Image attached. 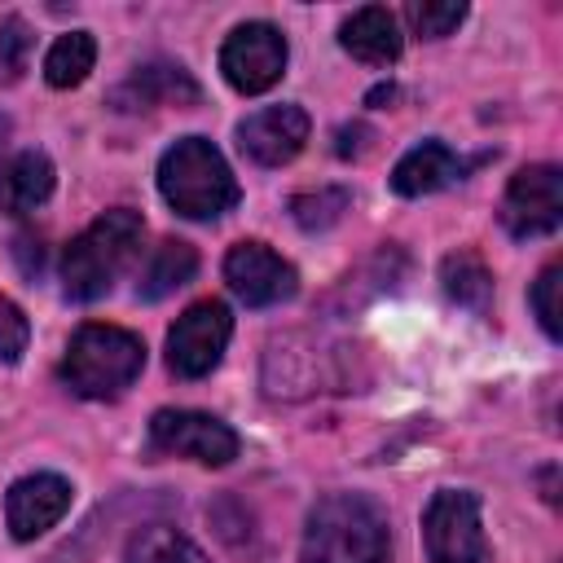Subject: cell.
Listing matches in <instances>:
<instances>
[{
    "instance_id": "cell-1",
    "label": "cell",
    "mask_w": 563,
    "mask_h": 563,
    "mask_svg": "<svg viewBox=\"0 0 563 563\" xmlns=\"http://www.w3.org/2000/svg\"><path fill=\"white\" fill-rule=\"evenodd\" d=\"M141 238H145V220L132 207H114V211L97 216L62 255V290H66V299L92 303V299L110 295L119 273L136 260Z\"/></svg>"
},
{
    "instance_id": "cell-16",
    "label": "cell",
    "mask_w": 563,
    "mask_h": 563,
    "mask_svg": "<svg viewBox=\"0 0 563 563\" xmlns=\"http://www.w3.org/2000/svg\"><path fill=\"white\" fill-rule=\"evenodd\" d=\"M198 84L180 66H145L123 88L119 101H132L128 110H154V106H198Z\"/></svg>"
},
{
    "instance_id": "cell-11",
    "label": "cell",
    "mask_w": 563,
    "mask_h": 563,
    "mask_svg": "<svg viewBox=\"0 0 563 563\" xmlns=\"http://www.w3.org/2000/svg\"><path fill=\"white\" fill-rule=\"evenodd\" d=\"M70 479L53 475V471H35V475H22L9 497H4V519H9V532L18 541H35L44 537L66 510H70Z\"/></svg>"
},
{
    "instance_id": "cell-24",
    "label": "cell",
    "mask_w": 563,
    "mask_h": 563,
    "mask_svg": "<svg viewBox=\"0 0 563 563\" xmlns=\"http://www.w3.org/2000/svg\"><path fill=\"white\" fill-rule=\"evenodd\" d=\"M343 207H347V194H339V189L299 194V198L290 202V211H295V220H299L303 229H325V224H334Z\"/></svg>"
},
{
    "instance_id": "cell-22",
    "label": "cell",
    "mask_w": 563,
    "mask_h": 563,
    "mask_svg": "<svg viewBox=\"0 0 563 563\" xmlns=\"http://www.w3.org/2000/svg\"><path fill=\"white\" fill-rule=\"evenodd\" d=\"M559 290H563V264L550 260V264L541 268V277L532 282V312H537V321H541V330H545L550 339L563 334V303H559Z\"/></svg>"
},
{
    "instance_id": "cell-12",
    "label": "cell",
    "mask_w": 563,
    "mask_h": 563,
    "mask_svg": "<svg viewBox=\"0 0 563 563\" xmlns=\"http://www.w3.org/2000/svg\"><path fill=\"white\" fill-rule=\"evenodd\" d=\"M308 141V114L299 106H264L238 123V145L260 167L290 163Z\"/></svg>"
},
{
    "instance_id": "cell-10",
    "label": "cell",
    "mask_w": 563,
    "mask_h": 563,
    "mask_svg": "<svg viewBox=\"0 0 563 563\" xmlns=\"http://www.w3.org/2000/svg\"><path fill=\"white\" fill-rule=\"evenodd\" d=\"M224 282L246 308H273L286 303L299 290V273L290 260H282L264 242H238L224 255Z\"/></svg>"
},
{
    "instance_id": "cell-6",
    "label": "cell",
    "mask_w": 563,
    "mask_h": 563,
    "mask_svg": "<svg viewBox=\"0 0 563 563\" xmlns=\"http://www.w3.org/2000/svg\"><path fill=\"white\" fill-rule=\"evenodd\" d=\"M229 334H233V317H229V308L220 299L189 303L176 317V325L167 330V365H172V374L207 378L220 365V356L229 347Z\"/></svg>"
},
{
    "instance_id": "cell-5",
    "label": "cell",
    "mask_w": 563,
    "mask_h": 563,
    "mask_svg": "<svg viewBox=\"0 0 563 563\" xmlns=\"http://www.w3.org/2000/svg\"><path fill=\"white\" fill-rule=\"evenodd\" d=\"M422 541L431 563H488L479 523V497L466 488H440L422 515Z\"/></svg>"
},
{
    "instance_id": "cell-23",
    "label": "cell",
    "mask_w": 563,
    "mask_h": 563,
    "mask_svg": "<svg viewBox=\"0 0 563 563\" xmlns=\"http://www.w3.org/2000/svg\"><path fill=\"white\" fill-rule=\"evenodd\" d=\"M31 44H35V35H31V26L22 18H0V84L22 79Z\"/></svg>"
},
{
    "instance_id": "cell-20",
    "label": "cell",
    "mask_w": 563,
    "mask_h": 563,
    "mask_svg": "<svg viewBox=\"0 0 563 563\" xmlns=\"http://www.w3.org/2000/svg\"><path fill=\"white\" fill-rule=\"evenodd\" d=\"M123 563H211L185 532L167 528V523H150L132 537Z\"/></svg>"
},
{
    "instance_id": "cell-8",
    "label": "cell",
    "mask_w": 563,
    "mask_h": 563,
    "mask_svg": "<svg viewBox=\"0 0 563 563\" xmlns=\"http://www.w3.org/2000/svg\"><path fill=\"white\" fill-rule=\"evenodd\" d=\"M220 70L246 97L268 92L286 75V35L273 22H242V26H233L224 48H220Z\"/></svg>"
},
{
    "instance_id": "cell-4",
    "label": "cell",
    "mask_w": 563,
    "mask_h": 563,
    "mask_svg": "<svg viewBox=\"0 0 563 563\" xmlns=\"http://www.w3.org/2000/svg\"><path fill=\"white\" fill-rule=\"evenodd\" d=\"M141 369H145L141 334H132L123 325H101V321L79 325L62 356V383L88 400L119 396L123 387L136 383Z\"/></svg>"
},
{
    "instance_id": "cell-7",
    "label": "cell",
    "mask_w": 563,
    "mask_h": 563,
    "mask_svg": "<svg viewBox=\"0 0 563 563\" xmlns=\"http://www.w3.org/2000/svg\"><path fill=\"white\" fill-rule=\"evenodd\" d=\"M150 449L167 457H194L202 466H229L238 457V431L198 409H158L150 418Z\"/></svg>"
},
{
    "instance_id": "cell-2",
    "label": "cell",
    "mask_w": 563,
    "mask_h": 563,
    "mask_svg": "<svg viewBox=\"0 0 563 563\" xmlns=\"http://www.w3.org/2000/svg\"><path fill=\"white\" fill-rule=\"evenodd\" d=\"M391 532L378 501L361 493L321 497L303 528V563H387Z\"/></svg>"
},
{
    "instance_id": "cell-15",
    "label": "cell",
    "mask_w": 563,
    "mask_h": 563,
    "mask_svg": "<svg viewBox=\"0 0 563 563\" xmlns=\"http://www.w3.org/2000/svg\"><path fill=\"white\" fill-rule=\"evenodd\" d=\"M453 176H462L457 154H453L444 141H422V145H413V150L391 167V189H396L400 198H422V194L444 189Z\"/></svg>"
},
{
    "instance_id": "cell-13",
    "label": "cell",
    "mask_w": 563,
    "mask_h": 563,
    "mask_svg": "<svg viewBox=\"0 0 563 563\" xmlns=\"http://www.w3.org/2000/svg\"><path fill=\"white\" fill-rule=\"evenodd\" d=\"M339 44L356 57V62H369V66H387L400 57V26L396 18L383 9V4H365L356 9L352 18H343L339 26Z\"/></svg>"
},
{
    "instance_id": "cell-18",
    "label": "cell",
    "mask_w": 563,
    "mask_h": 563,
    "mask_svg": "<svg viewBox=\"0 0 563 563\" xmlns=\"http://www.w3.org/2000/svg\"><path fill=\"white\" fill-rule=\"evenodd\" d=\"M440 282H444L449 299H457V303L471 308V312H484L488 299H493V273H488V264H484L475 251H453V255H444Z\"/></svg>"
},
{
    "instance_id": "cell-17",
    "label": "cell",
    "mask_w": 563,
    "mask_h": 563,
    "mask_svg": "<svg viewBox=\"0 0 563 563\" xmlns=\"http://www.w3.org/2000/svg\"><path fill=\"white\" fill-rule=\"evenodd\" d=\"M194 273H198V251H194L189 242H180V238H167V242L154 246L150 264L141 268V277H136V299L154 303V299L180 290L185 282H194Z\"/></svg>"
},
{
    "instance_id": "cell-14",
    "label": "cell",
    "mask_w": 563,
    "mask_h": 563,
    "mask_svg": "<svg viewBox=\"0 0 563 563\" xmlns=\"http://www.w3.org/2000/svg\"><path fill=\"white\" fill-rule=\"evenodd\" d=\"M53 194V163L40 150H22L0 163V211L26 216Z\"/></svg>"
},
{
    "instance_id": "cell-21",
    "label": "cell",
    "mask_w": 563,
    "mask_h": 563,
    "mask_svg": "<svg viewBox=\"0 0 563 563\" xmlns=\"http://www.w3.org/2000/svg\"><path fill=\"white\" fill-rule=\"evenodd\" d=\"M462 18H466V4H462V0H413V4L405 9V22H409L413 35H422V40L449 35Z\"/></svg>"
},
{
    "instance_id": "cell-19",
    "label": "cell",
    "mask_w": 563,
    "mask_h": 563,
    "mask_svg": "<svg viewBox=\"0 0 563 563\" xmlns=\"http://www.w3.org/2000/svg\"><path fill=\"white\" fill-rule=\"evenodd\" d=\"M92 62H97V40L88 31H66L53 40V48L44 57V79L53 88H75L88 79Z\"/></svg>"
},
{
    "instance_id": "cell-25",
    "label": "cell",
    "mask_w": 563,
    "mask_h": 563,
    "mask_svg": "<svg viewBox=\"0 0 563 563\" xmlns=\"http://www.w3.org/2000/svg\"><path fill=\"white\" fill-rule=\"evenodd\" d=\"M26 339H31V325H26L22 308H18L13 299H4V295H0V361H4V365L22 361Z\"/></svg>"
},
{
    "instance_id": "cell-3",
    "label": "cell",
    "mask_w": 563,
    "mask_h": 563,
    "mask_svg": "<svg viewBox=\"0 0 563 563\" xmlns=\"http://www.w3.org/2000/svg\"><path fill=\"white\" fill-rule=\"evenodd\" d=\"M158 189L185 220H216L238 202V180L207 136H180L158 158Z\"/></svg>"
},
{
    "instance_id": "cell-9",
    "label": "cell",
    "mask_w": 563,
    "mask_h": 563,
    "mask_svg": "<svg viewBox=\"0 0 563 563\" xmlns=\"http://www.w3.org/2000/svg\"><path fill=\"white\" fill-rule=\"evenodd\" d=\"M563 220V176L554 163H532L510 176L501 198V224L515 238H545Z\"/></svg>"
}]
</instances>
